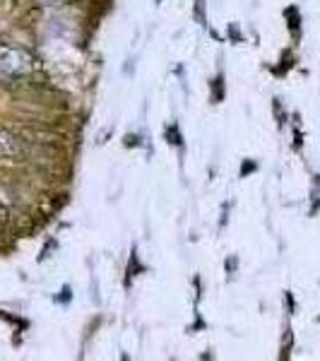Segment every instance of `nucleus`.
Returning <instances> with one entry per match:
<instances>
[{"label": "nucleus", "instance_id": "1", "mask_svg": "<svg viewBox=\"0 0 320 361\" xmlns=\"http://www.w3.org/2000/svg\"><path fill=\"white\" fill-rule=\"evenodd\" d=\"M39 61L32 51L20 44H0V78L3 80H27L37 75Z\"/></svg>", "mask_w": 320, "mask_h": 361}, {"label": "nucleus", "instance_id": "2", "mask_svg": "<svg viewBox=\"0 0 320 361\" xmlns=\"http://www.w3.org/2000/svg\"><path fill=\"white\" fill-rule=\"evenodd\" d=\"M29 152H32L29 145L15 130L0 128V157L3 159H27Z\"/></svg>", "mask_w": 320, "mask_h": 361}, {"label": "nucleus", "instance_id": "3", "mask_svg": "<svg viewBox=\"0 0 320 361\" xmlns=\"http://www.w3.org/2000/svg\"><path fill=\"white\" fill-rule=\"evenodd\" d=\"M15 222L17 214L5 202H0V236H8L10 231H15Z\"/></svg>", "mask_w": 320, "mask_h": 361}, {"label": "nucleus", "instance_id": "4", "mask_svg": "<svg viewBox=\"0 0 320 361\" xmlns=\"http://www.w3.org/2000/svg\"><path fill=\"white\" fill-rule=\"evenodd\" d=\"M42 5H46V8H56V5H66L70 3V0H39Z\"/></svg>", "mask_w": 320, "mask_h": 361}]
</instances>
